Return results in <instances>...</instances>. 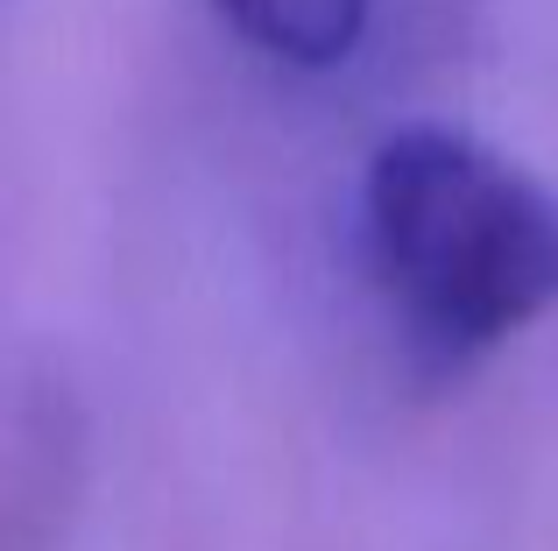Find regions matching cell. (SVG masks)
Masks as SVG:
<instances>
[{
	"label": "cell",
	"mask_w": 558,
	"mask_h": 551,
	"mask_svg": "<svg viewBox=\"0 0 558 551\" xmlns=\"http://www.w3.org/2000/svg\"><path fill=\"white\" fill-rule=\"evenodd\" d=\"M361 255L410 354L466 368L558 304V192L446 121H410L361 170Z\"/></svg>",
	"instance_id": "6da1fadb"
},
{
	"label": "cell",
	"mask_w": 558,
	"mask_h": 551,
	"mask_svg": "<svg viewBox=\"0 0 558 551\" xmlns=\"http://www.w3.org/2000/svg\"><path fill=\"white\" fill-rule=\"evenodd\" d=\"M375 0H213V14L290 71H332L361 50Z\"/></svg>",
	"instance_id": "7a4b0ae2"
}]
</instances>
